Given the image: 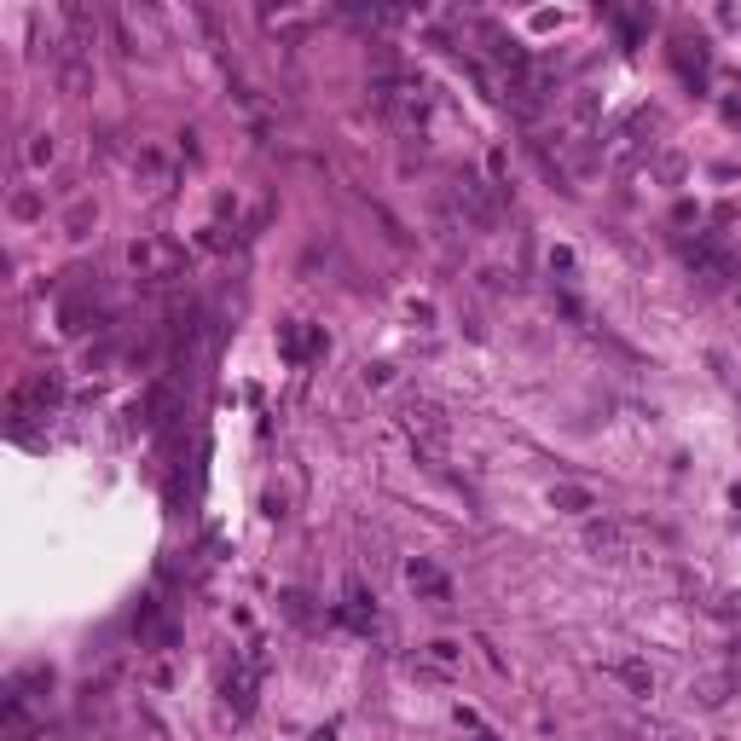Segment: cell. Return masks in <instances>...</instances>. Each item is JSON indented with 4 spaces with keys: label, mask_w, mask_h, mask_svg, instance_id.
Instances as JSON below:
<instances>
[{
    "label": "cell",
    "mask_w": 741,
    "mask_h": 741,
    "mask_svg": "<svg viewBox=\"0 0 741 741\" xmlns=\"http://www.w3.org/2000/svg\"><path fill=\"white\" fill-rule=\"evenodd\" d=\"M128 267H134L139 278H151V284H157V278L180 273V249L163 244V238H139V244L128 249Z\"/></svg>",
    "instance_id": "cell-4"
},
{
    "label": "cell",
    "mask_w": 741,
    "mask_h": 741,
    "mask_svg": "<svg viewBox=\"0 0 741 741\" xmlns=\"http://www.w3.org/2000/svg\"><path fill=\"white\" fill-rule=\"evenodd\" d=\"M400 423H406V435L417 440V458L429 469L446 464V446H452V423H446V412L440 406H429V400H406L400 406Z\"/></svg>",
    "instance_id": "cell-2"
},
{
    "label": "cell",
    "mask_w": 741,
    "mask_h": 741,
    "mask_svg": "<svg viewBox=\"0 0 741 741\" xmlns=\"http://www.w3.org/2000/svg\"><path fill=\"white\" fill-rule=\"evenodd\" d=\"M406 585H412L429 608H452V579L440 574L435 562H423V556H417L412 568H406Z\"/></svg>",
    "instance_id": "cell-5"
},
{
    "label": "cell",
    "mask_w": 741,
    "mask_h": 741,
    "mask_svg": "<svg viewBox=\"0 0 741 741\" xmlns=\"http://www.w3.org/2000/svg\"><path fill=\"white\" fill-rule=\"evenodd\" d=\"M550 504L568 510V516H591V510H597V498L585 493V487H574V481H556V487H550Z\"/></svg>",
    "instance_id": "cell-7"
},
{
    "label": "cell",
    "mask_w": 741,
    "mask_h": 741,
    "mask_svg": "<svg viewBox=\"0 0 741 741\" xmlns=\"http://www.w3.org/2000/svg\"><path fill=\"white\" fill-rule=\"evenodd\" d=\"M452 203H458V215H464V226H475V232H493L498 215H504V203H498V192L481 180V174H452Z\"/></svg>",
    "instance_id": "cell-3"
},
{
    "label": "cell",
    "mask_w": 741,
    "mask_h": 741,
    "mask_svg": "<svg viewBox=\"0 0 741 741\" xmlns=\"http://www.w3.org/2000/svg\"><path fill=\"white\" fill-rule=\"evenodd\" d=\"M585 550H597L603 562H626L632 556V533L620 522H591L585 527Z\"/></svg>",
    "instance_id": "cell-6"
},
{
    "label": "cell",
    "mask_w": 741,
    "mask_h": 741,
    "mask_svg": "<svg viewBox=\"0 0 741 741\" xmlns=\"http://www.w3.org/2000/svg\"><path fill=\"white\" fill-rule=\"evenodd\" d=\"M736 302H741V296H736Z\"/></svg>",
    "instance_id": "cell-11"
},
{
    "label": "cell",
    "mask_w": 741,
    "mask_h": 741,
    "mask_svg": "<svg viewBox=\"0 0 741 741\" xmlns=\"http://www.w3.org/2000/svg\"><path fill=\"white\" fill-rule=\"evenodd\" d=\"M614 678L626 689H637V695H655V672H649L643 660H614Z\"/></svg>",
    "instance_id": "cell-9"
},
{
    "label": "cell",
    "mask_w": 741,
    "mask_h": 741,
    "mask_svg": "<svg viewBox=\"0 0 741 741\" xmlns=\"http://www.w3.org/2000/svg\"><path fill=\"white\" fill-rule=\"evenodd\" d=\"M134 180H145V192H163V186H168V163L151 151V145L134 157Z\"/></svg>",
    "instance_id": "cell-8"
},
{
    "label": "cell",
    "mask_w": 741,
    "mask_h": 741,
    "mask_svg": "<svg viewBox=\"0 0 741 741\" xmlns=\"http://www.w3.org/2000/svg\"><path fill=\"white\" fill-rule=\"evenodd\" d=\"M93 220H99V209H93V203H76L64 226H70V238H87V226H93Z\"/></svg>",
    "instance_id": "cell-10"
},
{
    "label": "cell",
    "mask_w": 741,
    "mask_h": 741,
    "mask_svg": "<svg viewBox=\"0 0 741 741\" xmlns=\"http://www.w3.org/2000/svg\"><path fill=\"white\" fill-rule=\"evenodd\" d=\"M597 116H603V99H597L591 87H574V93L562 99V110H556V128H550L545 145H556V157H574L579 145L597 134Z\"/></svg>",
    "instance_id": "cell-1"
}]
</instances>
